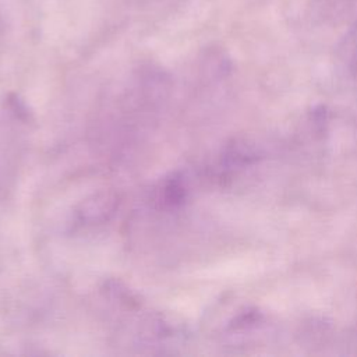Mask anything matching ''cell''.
Wrapping results in <instances>:
<instances>
[{"label":"cell","mask_w":357,"mask_h":357,"mask_svg":"<svg viewBox=\"0 0 357 357\" xmlns=\"http://www.w3.org/2000/svg\"><path fill=\"white\" fill-rule=\"evenodd\" d=\"M340 54L347 68L357 77V24L347 32L343 39Z\"/></svg>","instance_id":"obj_1"}]
</instances>
